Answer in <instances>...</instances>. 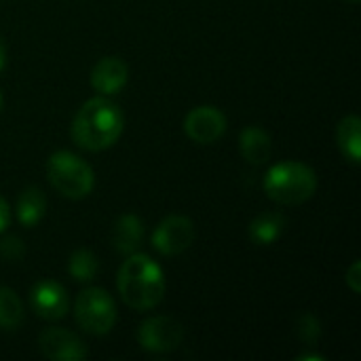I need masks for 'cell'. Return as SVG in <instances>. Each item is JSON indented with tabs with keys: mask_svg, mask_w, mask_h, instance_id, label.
<instances>
[{
	"mask_svg": "<svg viewBox=\"0 0 361 361\" xmlns=\"http://www.w3.org/2000/svg\"><path fill=\"white\" fill-rule=\"evenodd\" d=\"M11 222V209H8V203L0 197V233L8 226Z\"/></svg>",
	"mask_w": 361,
	"mask_h": 361,
	"instance_id": "22",
	"label": "cell"
},
{
	"mask_svg": "<svg viewBox=\"0 0 361 361\" xmlns=\"http://www.w3.org/2000/svg\"><path fill=\"white\" fill-rule=\"evenodd\" d=\"M347 2H351V4H355V2H360V0H347Z\"/></svg>",
	"mask_w": 361,
	"mask_h": 361,
	"instance_id": "25",
	"label": "cell"
},
{
	"mask_svg": "<svg viewBox=\"0 0 361 361\" xmlns=\"http://www.w3.org/2000/svg\"><path fill=\"white\" fill-rule=\"evenodd\" d=\"M116 288L129 309L150 311L165 296V275L150 256L133 252L118 269Z\"/></svg>",
	"mask_w": 361,
	"mask_h": 361,
	"instance_id": "2",
	"label": "cell"
},
{
	"mask_svg": "<svg viewBox=\"0 0 361 361\" xmlns=\"http://www.w3.org/2000/svg\"><path fill=\"white\" fill-rule=\"evenodd\" d=\"M129 80V66L116 57V55H110V57H102L93 70H91V76H89V82L91 87L99 93V95H114L118 93Z\"/></svg>",
	"mask_w": 361,
	"mask_h": 361,
	"instance_id": "11",
	"label": "cell"
},
{
	"mask_svg": "<svg viewBox=\"0 0 361 361\" xmlns=\"http://www.w3.org/2000/svg\"><path fill=\"white\" fill-rule=\"evenodd\" d=\"M195 241V224L186 216H167L152 233V247L163 256H178Z\"/></svg>",
	"mask_w": 361,
	"mask_h": 361,
	"instance_id": "7",
	"label": "cell"
},
{
	"mask_svg": "<svg viewBox=\"0 0 361 361\" xmlns=\"http://www.w3.org/2000/svg\"><path fill=\"white\" fill-rule=\"evenodd\" d=\"M239 152L250 165H264L273 154V140L262 127L250 125L239 133Z\"/></svg>",
	"mask_w": 361,
	"mask_h": 361,
	"instance_id": "12",
	"label": "cell"
},
{
	"mask_svg": "<svg viewBox=\"0 0 361 361\" xmlns=\"http://www.w3.org/2000/svg\"><path fill=\"white\" fill-rule=\"evenodd\" d=\"M286 228V218L279 212H264L256 216L250 224V239L256 245H271L275 243Z\"/></svg>",
	"mask_w": 361,
	"mask_h": 361,
	"instance_id": "14",
	"label": "cell"
},
{
	"mask_svg": "<svg viewBox=\"0 0 361 361\" xmlns=\"http://www.w3.org/2000/svg\"><path fill=\"white\" fill-rule=\"evenodd\" d=\"M319 322H317V317L315 315H311V313H307V315H302L300 319H298V336L307 343V345H311V347H315V343H317V338H319Z\"/></svg>",
	"mask_w": 361,
	"mask_h": 361,
	"instance_id": "19",
	"label": "cell"
},
{
	"mask_svg": "<svg viewBox=\"0 0 361 361\" xmlns=\"http://www.w3.org/2000/svg\"><path fill=\"white\" fill-rule=\"evenodd\" d=\"M125 129L123 110L108 97L97 95L87 99L72 118L70 135L74 144L89 152H99L116 144Z\"/></svg>",
	"mask_w": 361,
	"mask_h": 361,
	"instance_id": "1",
	"label": "cell"
},
{
	"mask_svg": "<svg viewBox=\"0 0 361 361\" xmlns=\"http://www.w3.org/2000/svg\"><path fill=\"white\" fill-rule=\"evenodd\" d=\"M30 305L32 311L47 322H57L70 311V298L66 288L53 279H42L34 283L30 292Z\"/></svg>",
	"mask_w": 361,
	"mask_h": 361,
	"instance_id": "9",
	"label": "cell"
},
{
	"mask_svg": "<svg viewBox=\"0 0 361 361\" xmlns=\"http://www.w3.org/2000/svg\"><path fill=\"white\" fill-rule=\"evenodd\" d=\"M74 319L89 334L104 336L116 324L114 298L102 288H87L74 300Z\"/></svg>",
	"mask_w": 361,
	"mask_h": 361,
	"instance_id": "5",
	"label": "cell"
},
{
	"mask_svg": "<svg viewBox=\"0 0 361 361\" xmlns=\"http://www.w3.org/2000/svg\"><path fill=\"white\" fill-rule=\"evenodd\" d=\"M267 197L279 205H300L317 190L315 169L300 161H283L273 165L262 182Z\"/></svg>",
	"mask_w": 361,
	"mask_h": 361,
	"instance_id": "3",
	"label": "cell"
},
{
	"mask_svg": "<svg viewBox=\"0 0 361 361\" xmlns=\"http://www.w3.org/2000/svg\"><path fill=\"white\" fill-rule=\"evenodd\" d=\"M345 281H347V286H349V288H351L355 294H360L361 292V262L360 260H355V262L349 267Z\"/></svg>",
	"mask_w": 361,
	"mask_h": 361,
	"instance_id": "21",
	"label": "cell"
},
{
	"mask_svg": "<svg viewBox=\"0 0 361 361\" xmlns=\"http://www.w3.org/2000/svg\"><path fill=\"white\" fill-rule=\"evenodd\" d=\"M184 341V328L173 317H150L137 328V343L144 351L150 353H169L176 351Z\"/></svg>",
	"mask_w": 361,
	"mask_h": 361,
	"instance_id": "6",
	"label": "cell"
},
{
	"mask_svg": "<svg viewBox=\"0 0 361 361\" xmlns=\"http://www.w3.org/2000/svg\"><path fill=\"white\" fill-rule=\"evenodd\" d=\"M47 180L49 184L66 199H85L95 188L93 167L68 150H57L47 161Z\"/></svg>",
	"mask_w": 361,
	"mask_h": 361,
	"instance_id": "4",
	"label": "cell"
},
{
	"mask_svg": "<svg viewBox=\"0 0 361 361\" xmlns=\"http://www.w3.org/2000/svg\"><path fill=\"white\" fill-rule=\"evenodd\" d=\"M25 254V247H23V243L17 239V237H4L2 241H0V256L4 258V260H11V262H17L21 256Z\"/></svg>",
	"mask_w": 361,
	"mask_h": 361,
	"instance_id": "20",
	"label": "cell"
},
{
	"mask_svg": "<svg viewBox=\"0 0 361 361\" xmlns=\"http://www.w3.org/2000/svg\"><path fill=\"white\" fill-rule=\"evenodd\" d=\"M184 133L197 144H214L226 133V116L216 106H197L184 118Z\"/></svg>",
	"mask_w": 361,
	"mask_h": 361,
	"instance_id": "8",
	"label": "cell"
},
{
	"mask_svg": "<svg viewBox=\"0 0 361 361\" xmlns=\"http://www.w3.org/2000/svg\"><path fill=\"white\" fill-rule=\"evenodd\" d=\"M23 322V305L19 296L11 290L0 286V330L13 332Z\"/></svg>",
	"mask_w": 361,
	"mask_h": 361,
	"instance_id": "17",
	"label": "cell"
},
{
	"mask_svg": "<svg viewBox=\"0 0 361 361\" xmlns=\"http://www.w3.org/2000/svg\"><path fill=\"white\" fill-rule=\"evenodd\" d=\"M4 66H6V44H4V40L0 38V72L4 70Z\"/></svg>",
	"mask_w": 361,
	"mask_h": 361,
	"instance_id": "23",
	"label": "cell"
},
{
	"mask_svg": "<svg viewBox=\"0 0 361 361\" xmlns=\"http://www.w3.org/2000/svg\"><path fill=\"white\" fill-rule=\"evenodd\" d=\"M38 349L51 361H80L87 357L85 343L66 328H47L38 336Z\"/></svg>",
	"mask_w": 361,
	"mask_h": 361,
	"instance_id": "10",
	"label": "cell"
},
{
	"mask_svg": "<svg viewBox=\"0 0 361 361\" xmlns=\"http://www.w3.org/2000/svg\"><path fill=\"white\" fill-rule=\"evenodd\" d=\"M97 271H99V260L91 250H76L68 260L70 277L80 281V283H87V281L95 279Z\"/></svg>",
	"mask_w": 361,
	"mask_h": 361,
	"instance_id": "18",
	"label": "cell"
},
{
	"mask_svg": "<svg viewBox=\"0 0 361 361\" xmlns=\"http://www.w3.org/2000/svg\"><path fill=\"white\" fill-rule=\"evenodd\" d=\"M336 140H338V148L345 154V159H349L351 163H360L361 161V121L360 116L349 114L338 123L336 129Z\"/></svg>",
	"mask_w": 361,
	"mask_h": 361,
	"instance_id": "16",
	"label": "cell"
},
{
	"mask_svg": "<svg viewBox=\"0 0 361 361\" xmlns=\"http://www.w3.org/2000/svg\"><path fill=\"white\" fill-rule=\"evenodd\" d=\"M0 110H2V91H0Z\"/></svg>",
	"mask_w": 361,
	"mask_h": 361,
	"instance_id": "24",
	"label": "cell"
},
{
	"mask_svg": "<svg viewBox=\"0 0 361 361\" xmlns=\"http://www.w3.org/2000/svg\"><path fill=\"white\" fill-rule=\"evenodd\" d=\"M44 212H47V197L42 195L40 188L30 186L19 195V199H17V220L23 226H27V228L36 226L44 218Z\"/></svg>",
	"mask_w": 361,
	"mask_h": 361,
	"instance_id": "15",
	"label": "cell"
},
{
	"mask_svg": "<svg viewBox=\"0 0 361 361\" xmlns=\"http://www.w3.org/2000/svg\"><path fill=\"white\" fill-rule=\"evenodd\" d=\"M144 237V224L135 214H125L114 222L112 228V245L118 254L129 256L137 252Z\"/></svg>",
	"mask_w": 361,
	"mask_h": 361,
	"instance_id": "13",
	"label": "cell"
}]
</instances>
